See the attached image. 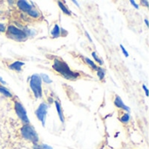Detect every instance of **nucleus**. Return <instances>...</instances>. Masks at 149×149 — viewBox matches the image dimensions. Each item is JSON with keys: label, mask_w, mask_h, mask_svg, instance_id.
<instances>
[{"label": "nucleus", "mask_w": 149, "mask_h": 149, "mask_svg": "<svg viewBox=\"0 0 149 149\" xmlns=\"http://www.w3.org/2000/svg\"><path fill=\"white\" fill-rule=\"evenodd\" d=\"M47 109H48V105L45 103L41 104L37 111H36V115H37V118L41 121L43 126H45V117H46V113H47Z\"/></svg>", "instance_id": "nucleus-6"}, {"label": "nucleus", "mask_w": 149, "mask_h": 149, "mask_svg": "<svg viewBox=\"0 0 149 149\" xmlns=\"http://www.w3.org/2000/svg\"><path fill=\"white\" fill-rule=\"evenodd\" d=\"M55 105H56V109H57V112H58V117H59L61 122H64L65 121V119H64V114H63V112H62L60 104L58 101H56L55 102Z\"/></svg>", "instance_id": "nucleus-10"}, {"label": "nucleus", "mask_w": 149, "mask_h": 149, "mask_svg": "<svg viewBox=\"0 0 149 149\" xmlns=\"http://www.w3.org/2000/svg\"><path fill=\"white\" fill-rule=\"evenodd\" d=\"M72 2H73V3H74V4H77V6H79V4H78V2H77V1H75V0H73V1H72Z\"/></svg>", "instance_id": "nucleus-29"}, {"label": "nucleus", "mask_w": 149, "mask_h": 149, "mask_svg": "<svg viewBox=\"0 0 149 149\" xmlns=\"http://www.w3.org/2000/svg\"><path fill=\"white\" fill-rule=\"evenodd\" d=\"M0 92H1L3 96H5V97H11V93H10L7 89H5V88L3 87V86H0Z\"/></svg>", "instance_id": "nucleus-12"}, {"label": "nucleus", "mask_w": 149, "mask_h": 149, "mask_svg": "<svg viewBox=\"0 0 149 149\" xmlns=\"http://www.w3.org/2000/svg\"><path fill=\"white\" fill-rule=\"evenodd\" d=\"M41 78H42L46 83H51L52 82V81L49 78V76H48L46 74H42V75H41Z\"/></svg>", "instance_id": "nucleus-16"}, {"label": "nucleus", "mask_w": 149, "mask_h": 149, "mask_svg": "<svg viewBox=\"0 0 149 149\" xmlns=\"http://www.w3.org/2000/svg\"><path fill=\"white\" fill-rule=\"evenodd\" d=\"M17 6L23 11H27V12L29 11H31V8H32V5L30 4L28 2H26L24 0H19V1H17Z\"/></svg>", "instance_id": "nucleus-7"}, {"label": "nucleus", "mask_w": 149, "mask_h": 149, "mask_svg": "<svg viewBox=\"0 0 149 149\" xmlns=\"http://www.w3.org/2000/svg\"><path fill=\"white\" fill-rule=\"evenodd\" d=\"M141 3L145 4V5H146V6H148V1H141Z\"/></svg>", "instance_id": "nucleus-26"}, {"label": "nucleus", "mask_w": 149, "mask_h": 149, "mask_svg": "<svg viewBox=\"0 0 149 149\" xmlns=\"http://www.w3.org/2000/svg\"><path fill=\"white\" fill-rule=\"evenodd\" d=\"M114 105H115L117 107L121 108V109H123V110H125V111H127V112H129V111H130V108L127 107V105H125V104L123 103L122 99H121L119 96H116V98H115V100H114Z\"/></svg>", "instance_id": "nucleus-8"}, {"label": "nucleus", "mask_w": 149, "mask_h": 149, "mask_svg": "<svg viewBox=\"0 0 149 149\" xmlns=\"http://www.w3.org/2000/svg\"><path fill=\"white\" fill-rule=\"evenodd\" d=\"M42 79L38 74H34L31 76V80H30V87L31 90L34 93V96L37 98H39L42 97Z\"/></svg>", "instance_id": "nucleus-2"}, {"label": "nucleus", "mask_w": 149, "mask_h": 149, "mask_svg": "<svg viewBox=\"0 0 149 149\" xmlns=\"http://www.w3.org/2000/svg\"><path fill=\"white\" fill-rule=\"evenodd\" d=\"M145 23H146V25H147L148 26L149 24H148V19H145Z\"/></svg>", "instance_id": "nucleus-28"}, {"label": "nucleus", "mask_w": 149, "mask_h": 149, "mask_svg": "<svg viewBox=\"0 0 149 149\" xmlns=\"http://www.w3.org/2000/svg\"><path fill=\"white\" fill-rule=\"evenodd\" d=\"M129 119H130V115H129L128 113L123 115V117H121V119H120V120H121L123 123H127V122L129 121Z\"/></svg>", "instance_id": "nucleus-19"}, {"label": "nucleus", "mask_w": 149, "mask_h": 149, "mask_svg": "<svg viewBox=\"0 0 149 149\" xmlns=\"http://www.w3.org/2000/svg\"><path fill=\"white\" fill-rule=\"evenodd\" d=\"M92 55H93V57L94 58V60H95L97 62H99V63H100V64H103L102 60H101L100 58H99V57H98V55L96 54V53H95V52H93V53L92 54Z\"/></svg>", "instance_id": "nucleus-20"}, {"label": "nucleus", "mask_w": 149, "mask_h": 149, "mask_svg": "<svg viewBox=\"0 0 149 149\" xmlns=\"http://www.w3.org/2000/svg\"><path fill=\"white\" fill-rule=\"evenodd\" d=\"M86 62H87V63H88V64H89V65L93 68V69H98V68H97V66L95 65V63H94L93 61H91L89 58H86Z\"/></svg>", "instance_id": "nucleus-17"}, {"label": "nucleus", "mask_w": 149, "mask_h": 149, "mask_svg": "<svg viewBox=\"0 0 149 149\" xmlns=\"http://www.w3.org/2000/svg\"><path fill=\"white\" fill-rule=\"evenodd\" d=\"M52 68L58 73H60L64 77H65L66 79L68 80H74L76 79L77 77H79V74L78 73H75V72H72L69 66L62 61L61 60H58V59H56L54 61V63L52 65Z\"/></svg>", "instance_id": "nucleus-1"}, {"label": "nucleus", "mask_w": 149, "mask_h": 149, "mask_svg": "<svg viewBox=\"0 0 149 149\" xmlns=\"http://www.w3.org/2000/svg\"><path fill=\"white\" fill-rule=\"evenodd\" d=\"M86 36L88 37V39L90 40V41H92V39H91V37L89 36V34H88V32H86Z\"/></svg>", "instance_id": "nucleus-27"}, {"label": "nucleus", "mask_w": 149, "mask_h": 149, "mask_svg": "<svg viewBox=\"0 0 149 149\" xmlns=\"http://www.w3.org/2000/svg\"><path fill=\"white\" fill-rule=\"evenodd\" d=\"M34 149H53L52 148H51L50 146H48V145H45V144H43V145H40V146H37V145H34Z\"/></svg>", "instance_id": "nucleus-14"}, {"label": "nucleus", "mask_w": 149, "mask_h": 149, "mask_svg": "<svg viewBox=\"0 0 149 149\" xmlns=\"http://www.w3.org/2000/svg\"><path fill=\"white\" fill-rule=\"evenodd\" d=\"M130 3H131V4H133V5H134V6L136 9H138V8H139V5H138V4H136V3H135L134 0H131V1H130Z\"/></svg>", "instance_id": "nucleus-23"}, {"label": "nucleus", "mask_w": 149, "mask_h": 149, "mask_svg": "<svg viewBox=\"0 0 149 149\" xmlns=\"http://www.w3.org/2000/svg\"><path fill=\"white\" fill-rule=\"evenodd\" d=\"M15 111H16V113L18 116V118L24 123H25L26 125H28L30 121H29V119L27 117L26 111H25L24 107L21 105V103H19V102H16L15 103Z\"/></svg>", "instance_id": "nucleus-5"}, {"label": "nucleus", "mask_w": 149, "mask_h": 149, "mask_svg": "<svg viewBox=\"0 0 149 149\" xmlns=\"http://www.w3.org/2000/svg\"><path fill=\"white\" fill-rule=\"evenodd\" d=\"M143 89H144V90L146 92V96H148V88H147V86L145 84L143 85Z\"/></svg>", "instance_id": "nucleus-24"}, {"label": "nucleus", "mask_w": 149, "mask_h": 149, "mask_svg": "<svg viewBox=\"0 0 149 149\" xmlns=\"http://www.w3.org/2000/svg\"><path fill=\"white\" fill-rule=\"evenodd\" d=\"M21 133L23 135V137L25 140H28L30 141H31L32 143L36 144L38 141V133H36L35 129L31 126L30 125H25L21 128Z\"/></svg>", "instance_id": "nucleus-3"}, {"label": "nucleus", "mask_w": 149, "mask_h": 149, "mask_svg": "<svg viewBox=\"0 0 149 149\" xmlns=\"http://www.w3.org/2000/svg\"><path fill=\"white\" fill-rule=\"evenodd\" d=\"M28 13H29V15H30V16H31V17H33V18H38V17L39 16L38 11H34V10H31V11H28Z\"/></svg>", "instance_id": "nucleus-15"}, {"label": "nucleus", "mask_w": 149, "mask_h": 149, "mask_svg": "<svg viewBox=\"0 0 149 149\" xmlns=\"http://www.w3.org/2000/svg\"><path fill=\"white\" fill-rule=\"evenodd\" d=\"M97 74H98V76H99V78L100 80H102L104 78V76H105V72H104V70L102 68H98Z\"/></svg>", "instance_id": "nucleus-18"}, {"label": "nucleus", "mask_w": 149, "mask_h": 149, "mask_svg": "<svg viewBox=\"0 0 149 149\" xmlns=\"http://www.w3.org/2000/svg\"><path fill=\"white\" fill-rule=\"evenodd\" d=\"M120 48H121V50H122V52H123V54H125V56L126 57H128V53L127 52V50L125 49V47L122 46V45H120Z\"/></svg>", "instance_id": "nucleus-21"}, {"label": "nucleus", "mask_w": 149, "mask_h": 149, "mask_svg": "<svg viewBox=\"0 0 149 149\" xmlns=\"http://www.w3.org/2000/svg\"><path fill=\"white\" fill-rule=\"evenodd\" d=\"M8 33H9V36L14 39L15 40H24L26 37V34L24 32L21 31L20 29L13 25H10L8 27Z\"/></svg>", "instance_id": "nucleus-4"}, {"label": "nucleus", "mask_w": 149, "mask_h": 149, "mask_svg": "<svg viewBox=\"0 0 149 149\" xmlns=\"http://www.w3.org/2000/svg\"><path fill=\"white\" fill-rule=\"evenodd\" d=\"M4 31H5V26H4V25L0 23V32H4Z\"/></svg>", "instance_id": "nucleus-22"}, {"label": "nucleus", "mask_w": 149, "mask_h": 149, "mask_svg": "<svg viewBox=\"0 0 149 149\" xmlns=\"http://www.w3.org/2000/svg\"><path fill=\"white\" fill-rule=\"evenodd\" d=\"M0 83H1L2 84H6V83L3 80V78H2V77H0Z\"/></svg>", "instance_id": "nucleus-25"}, {"label": "nucleus", "mask_w": 149, "mask_h": 149, "mask_svg": "<svg viewBox=\"0 0 149 149\" xmlns=\"http://www.w3.org/2000/svg\"><path fill=\"white\" fill-rule=\"evenodd\" d=\"M58 4L59 7L61 8V10L63 11V12H64V13H65V14H67V15H71L70 11H69V10H68V9H67L64 4H62V2H60V1H59V2H58Z\"/></svg>", "instance_id": "nucleus-13"}, {"label": "nucleus", "mask_w": 149, "mask_h": 149, "mask_svg": "<svg viewBox=\"0 0 149 149\" xmlns=\"http://www.w3.org/2000/svg\"><path fill=\"white\" fill-rule=\"evenodd\" d=\"M24 62H21V61H17L13 62L12 64H10V65L9 66V68H10V69H13V70L20 71V70H21L22 66H24Z\"/></svg>", "instance_id": "nucleus-9"}, {"label": "nucleus", "mask_w": 149, "mask_h": 149, "mask_svg": "<svg viewBox=\"0 0 149 149\" xmlns=\"http://www.w3.org/2000/svg\"><path fill=\"white\" fill-rule=\"evenodd\" d=\"M51 33H52L53 38H58L60 35V28H59V26L58 25H55L53 29L52 30Z\"/></svg>", "instance_id": "nucleus-11"}]
</instances>
